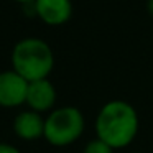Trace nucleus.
I'll return each mask as SVG.
<instances>
[{"instance_id":"5","label":"nucleus","mask_w":153,"mask_h":153,"mask_svg":"<svg viewBox=\"0 0 153 153\" xmlns=\"http://www.w3.org/2000/svg\"><path fill=\"white\" fill-rule=\"evenodd\" d=\"M27 104L30 110H35L38 114L53 110L56 104V89L50 82V79H40L28 82L27 91Z\"/></svg>"},{"instance_id":"11","label":"nucleus","mask_w":153,"mask_h":153,"mask_svg":"<svg viewBox=\"0 0 153 153\" xmlns=\"http://www.w3.org/2000/svg\"><path fill=\"white\" fill-rule=\"evenodd\" d=\"M15 2H18V4L25 5V4H31V2H35V0H15Z\"/></svg>"},{"instance_id":"7","label":"nucleus","mask_w":153,"mask_h":153,"mask_svg":"<svg viewBox=\"0 0 153 153\" xmlns=\"http://www.w3.org/2000/svg\"><path fill=\"white\" fill-rule=\"evenodd\" d=\"M13 132L18 138L31 142L45 137V119L35 110H23L13 120Z\"/></svg>"},{"instance_id":"4","label":"nucleus","mask_w":153,"mask_h":153,"mask_svg":"<svg viewBox=\"0 0 153 153\" xmlns=\"http://www.w3.org/2000/svg\"><path fill=\"white\" fill-rule=\"evenodd\" d=\"M28 81L13 69L0 73V107H18L27 102Z\"/></svg>"},{"instance_id":"8","label":"nucleus","mask_w":153,"mask_h":153,"mask_svg":"<svg viewBox=\"0 0 153 153\" xmlns=\"http://www.w3.org/2000/svg\"><path fill=\"white\" fill-rule=\"evenodd\" d=\"M82 153H114V148L109 146L105 142L96 138L92 142H89L86 146H84V152Z\"/></svg>"},{"instance_id":"1","label":"nucleus","mask_w":153,"mask_h":153,"mask_svg":"<svg viewBox=\"0 0 153 153\" xmlns=\"http://www.w3.org/2000/svg\"><path fill=\"white\" fill-rule=\"evenodd\" d=\"M138 114L125 100H110L104 104L94 122L97 138L114 150L130 145L138 133Z\"/></svg>"},{"instance_id":"2","label":"nucleus","mask_w":153,"mask_h":153,"mask_svg":"<svg viewBox=\"0 0 153 153\" xmlns=\"http://www.w3.org/2000/svg\"><path fill=\"white\" fill-rule=\"evenodd\" d=\"M12 66L28 82L48 79L54 66V56L50 45L40 38H23L13 46Z\"/></svg>"},{"instance_id":"3","label":"nucleus","mask_w":153,"mask_h":153,"mask_svg":"<svg viewBox=\"0 0 153 153\" xmlns=\"http://www.w3.org/2000/svg\"><path fill=\"white\" fill-rule=\"evenodd\" d=\"M86 122L77 107H59L53 109L45 119V137L48 143L54 146H66L79 140Z\"/></svg>"},{"instance_id":"6","label":"nucleus","mask_w":153,"mask_h":153,"mask_svg":"<svg viewBox=\"0 0 153 153\" xmlns=\"http://www.w3.org/2000/svg\"><path fill=\"white\" fill-rule=\"evenodd\" d=\"M35 12L41 22L58 27L71 18L73 4L71 0H35Z\"/></svg>"},{"instance_id":"9","label":"nucleus","mask_w":153,"mask_h":153,"mask_svg":"<svg viewBox=\"0 0 153 153\" xmlns=\"http://www.w3.org/2000/svg\"><path fill=\"white\" fill-rule=\"evenodd\" d=\"M0 153H22V152L10 143H0Z\"/></svg>"},{"instance_id":"10","label":"nucleus","mask_w":153,"mask_h":153,"mask_svg":"<svg viewBox=\"0 0 153 153\" xmlns=\"http://www.w3.org/2000/svg\"><path fill=\"white\" fill-rule=\"evenodd\" d=\"M146 10H148V13L153 17V0H148V2H146Z\"/></svg>"}]
</instances>
